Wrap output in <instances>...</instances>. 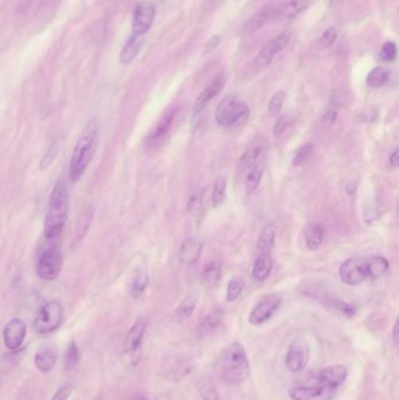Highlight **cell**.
<instances>
[{"mask_svg": "<svg viewBox=\"0 0 399 400\" xmlns=\"http://www.w3.org/2000/svg\"><path fill=\"white\" fill-rule=\"evenodd\" d=\"M389 261L383 256H357L345 260L338 268L342 281L358 286L368 280H376L389 271Z\"/></svg>", "mask_w": 399, "mask_h": 400, "instance_id": "1", "label": "cell"}, {"mask_svg": "<svg viewBox=\"0 0 399 400\" xmlns=\"http://www.w3.org/2000/svg\"><path fill=\"white\" fill-rule=\"evenodd\" d=\"M99 121L92 119L87 122L80 133L69 164V177L73 183H78L82 178L93 159L99 138Z\"/></svg>", "mask_w": 399, "mask_h": 400, "instance_id": "2", "label": "cell"}, {"mask_svg": "<svg viewBox=\"0 0 399 400\" xmlns=\"http://www.w3.org/2000/svg\"><path fill=\"white\" fill-rule=\"evenodd\" d=\"M68 190L64 182H58L52 191L43 226L47 240H55L61 235L68 216Z\"/></svg>", "mask_w": 399, "mask_h": 400, "instance_id": "3", "label": "cell"}, {"mask_svg": "<svg viewBox=\"0 0 399 400\" xmlns=\"http://www.w3.org/2000/svg\"><path fill=\"white\" fill-rule=\"evenodd\" d=\"M220 371L224 380L232 385H239L249 377V362L241 343H231L224 349L220 358Z\"/></svg>", "mask_w": 399, "mask_h": 400, "instance_id": "4", "label": "cell"}, {"mask_svg": "<svg viewBox=\"0 0 399 400\" xmlns=\"http://www.w3.org/2000/svg\"><path fill=\"white\" fill-rule=\"evenodd\" d=\"M216 121L219 126L225 128H235L241 126L249 117V108L245 102L237 98H223L216 109Z\"/></svg>", "mask_w": 399, "mask_h": 400, "instance_id": "5", "label": "cell"}, {"mask_svg": "<svg viewBox=\"0 0 399 400\" xmlns=\"http://www.w3.org/2000/svg\"><path fill=\"white\" fill-rule=\"evenodd\" d=\"M64 320V308L59 301H50L40 308L36 314L33 328L39 335H48L57 332Z\"/></svg>", "mask_w": 399, "mask_h": 400, "instance_id": "6", "label": "cell"}, {"mask_svg": "<svg viewBox=\"0 0 399 400\" xmlns=\"http://www.w3.org/2000/svg\"><path fill=\"white\" fill-rule=\"evenodd\" d=\"M338 387L329 385L320 378L315 377L312 385L294 386L289 390L291 400H333Z\"/></svg>", "mask_w": 399, "mask_h": 400, "instance_id": "7", "label": "cell"}, {"mask_svg": "<svg viewBox=\"0 0 399 400\" xmlns=\"http://www.w3.org/2000/svg\"><path fill=\"white\" fill-rule=\"evenodd\" d=\"M62 263L64 258L61 249H59L58 246H52L40 255L36 263V274L43 280L53 281L60 274Z\"/></svg>", "mask_w": 399, "mask_h": 400, "instance_id": "8", "label": "cell"}, {"mask_svg": "<svg viewBox=\"0 0 399 400\" xmlns=\"http://www.w3.org/2000/svg\"><path fill=\"white\" fill-rule=\"evenodd\" d=\"M310 358V349L303 339H294L288 348L286 355V366L291 372L303 371Z\"/></svg>", "mask_w": 399, "mask_h": 400, "instance_id": "9", "label": "cell"}, {"mask_svg": "<svg viewBox=\"0 0 399 400\" xmlns=\"http://www.w3.org/2000/svg\"><path fill=\"white\" fill-rule=\"evenodd\" d=\"M281 302H282V297L277 294H272V295L263 297L253 308L251 314L248 316V321L252 325H261L266 323L280 306Z\"/></svg>", "mask_w": 399, "mask_h": 400, "instance_id": "10", "label": "cell"}, {"mask_svg": "<svg viewBox=\"0 0 399 400\" xmlns=\"http://www.w3.org/2000/svg\"><path fill=\"white\" fill-rule=\"evenodd\" d=\"M291 36L288 33L282 32L279 36H275L267 43L266 46L260 51L259 54L254 60V66L258 69L266 68L272 64L274 58L279 53L284 51L286 46L289 43Z\"/></svg>", "mask_w": 399, "mask_h": 400, "instance_id": "11", "label": "cell"}, {"mask_svg": "<svg viewBox=\"0 0 399 400\" xmlns=\"http://www.w3.org/2000/svg\"><path fill=\"white\" fill-rule=\"evenodd\" d=\"M27 335V325L22 318H12L3 330V341L6 349L17 351L22 348Z\"/></svg>", "mask_w": 399, "mask_h": 400, "instance_id": "12", "label": "cell"}, {"mask_svg": "<svg viewBox=\"0 0 399 400\" xmlns=\"http://www.w3.org/2000/svg\"><path fill=\"white\" fill-rule=\"evenodd\" d=\"M155 15L156 8L152 1H140L133 11V34L143 36L152 27Z\"/></svg>", "mask_w": 399, "mask_h": 400, "instance_id": "13", "label": "cell"}, {"mask_svg": "<svg viewBox=\"0 0 399 400\" xmlns=\"http://www.w3.org/2000/svg\"><path fill=\"white\" fill-rule=\"evenodd\" d=\"M203 242L199 239L189 238L180 246L178 258L183 265H194L202 255Z\"/></svg>", "mask_w": 399, "mask_h": 400, "instance_id": "14", "label": "cell"}, {"mask_svg": "<svg viewBox=\"0 0 399 400\" xmlns=\"http://www.w3.org/2000/svg\"><path fill=\"white\" fill-rule=\"evenodd\" d=\"M58 361V353L51 346H41L34 355V365L43 373H48L55 369Z\"/></svg>", "mask_w": 399, "mask_h": 400, "instance_id": "15", "label": "cell"}, {"mask_svg": "<svg viewBox=\"0 0 399 400\" xmlns=\"http://www.w3.org/2000/svg\"><path fill=\"white\" fill-rule=\"evenodd\" d=\"M147 332V323L143 320L133 323L126 334V342H124V353H135L137 350H140L142 342H143L144 335Z\"/></svg>", "mask_w": 399, "mask_h": 400, "instance_id": "16", "label": "cell"}, {"mask_svg": "<svg viewBox=\"0 0 399 400\" xmlns=\"http://www.w3.org/2000/svg\"><path fill=\"white\" fill-rule=\"evenodd\" d=\"M224 84H225V80L222 76L213 80L212 82L210 83L209 86L206 87L205 89L198 95L197 100L194 102V112H201L204 110L206 105H209L210 101L219 94L223 89Z\"/></svg>", "mask_w": 399, "mask_h": 400, "instance_id": "17", "label": "cell"}, {"mask_svg": "<svg viewBox=\"0 0 399 400\" xmlns=\"http://www.w3.org/2000/svg\"><path fill=\"white\" fill-rule=\"evenodd\" d=\"M317 377L338 389L348 378V369L345 368L344 365H331L321 370Z\"/></svg>", "mask_w": 399, "mask_h": 400, "instance_id": "18", "label": "cell"}, {"mask_svg": "<svg viewBox=\"0 0 399 400\" xmlns=\"http://www.w3.org/2000/svg\"><path fill=\"white\" fill-rule=\"evenodd\" d=\"M274 12H275V8H272V6H265V8H261L245 24L244 27H242V33L244 34H253V33L258 32L259 29H263V26L266 25L267 22H270V18L274 15Z\"/></svg>", "mask_w": 399, "mask_h": 400, "instance_id": "19", "label": "cell"}, {"mask_svg": "<svg viewBox=\"0 0 399 400\" xmlns=\"http://www.w3.org/2000/svg\"><path fill=\"white\" fill-rule=\"evenodd\" d=\"M177 115V108L168 109V112L162 116V119H159V123L156 124L155 128L152 129V133L149 135V142L150 143H156L159 140H162L166 136L170 128L173 126V119Z\"/></svg>", "mask_w": 399, "mask_h": 400, "instance_id": "20", "label": "cell"}, {"mask_svg": "<svg viewBox=\"0 0 399 400\" xmlns=\"http://www.w3.org/2000/svg\"><path fill=\"white\" fill-rule=\"evenodd\" d=\"M143 43V36L133 34L123 46L122 51L119 53V62L121 65H129L133 59L136 58L140 47Z\"/></svg>", "mask_w": 399, "mask_h": 400, "instance_id": "21", "label": "cell"}, {"mask_svg": "<svg viewBox=\"0 0 399 400\" xmlns=\"http://www.w3.org/2000/svg\"><path fill=\"white\" fill-rule=\"evenodd\" d=\"M273 269V260L270 254H259L254 261L252 276L256 282H263Z\"/></svg>", "mask_w": 399, "mask_h": 400, "instance_id": "22", "label": "cell"}, {"mask_svg": "<svg viewBox=\"0 0 399 400\" xmlns=\"http://www.w3.org/2000/svg\"><path fill=\"white\" fill-rule=\"evenodd\" d=\"M310 0H289L281 5L277 10V15L284 19L295 18L310 6Z\"/></svg>", "mask_w": 399, "mask_h": 400, "instance_id": "23", "label": "cell"}, {"mask_svg": "<svg viewBox=\"0 0 399 400\" xmlns=\"http://www.w3.org/2000/svg\"><path fill=\"white\" fill-rule=\"evenodd\" d=\"M147 285H149V274H147V269L144 267L137 268L131 285H130L131 295L135 299H140V296L143 295L147 290Z\"/></svg>", "mask_w": 399, "mask_h": 400, "instance_id": "24", "label": "cell"}, {"mask_svg": "<svg viewBox=\"0 0 399 400\" xmlns=\"http://www.w3.org/2000/svg\"><path fill=\"white\" fill-rule=\"evenodd\" d=\"M223 318L224 314L222 310H213L209 315H206L205 318L198 325V336L202 337L216 330L223 321Z\"/></svg>", "mask_w": 399, "mask_h": 400, "instance_id": "25", "label": "cell"}, {"mask_svg": "<svg viewBox=\"0 0 399 400\" xmlns=\"http://www.w3.org/2000/svg\"><path fill=\"white\" fill-rule=\"evenodd\" d=\"M274 242H275V228H274V225H267L260 233L258 245H256L258 253L259 254H270V251L273 249Z\"/></svg>", "mask_w": 399, "mask_h": 400, "instance_id": "26", "label": "cell"}, {"mask_svg": "<svg viewBox=\"0 0 399 400\" xmlns=\"http://www.w3.org/2000/svg\"><path fill=\"white\" fill-rule=\"evenodd\" d=\"M324 239V228L321 224H312L307 228L306 245L310 251L320 249Z\"/></svg>", "mask_w": 399, "mask_h": 400, "instance_id": "27", "label": "cell"}, {"mask_svg": "<svg viewBox=\"0 0 399 400\" xmlns=\"http://www.w3.org/2000/svg\"><path fill=\"white\" fill-rule=\"evenodd\" d=\"M389 77H390V71L386 67H375L367 76L368 87H370L372 89H377L384 86L385 83L388 82Z\"/></svg>", "mask_w": 399, "mask_h": 400, "instance_id": "28", "label": "cell"}, {"mask_svg": "<svg viewBox=\"0 0 399 400\" xmlns=\"http://www.w3.org/2000/svg\"><path fill=\"white\" fill-rule=\"evenodd\" d=\"M198 296L196 294H190L180 302L176 310V316L178 321H185L194 314V309L197 306Z\"/></svg>", "mask_w": 399, "mask_h": 400, "instance_id": "29", "label": "cell"}, {"mask_svg": "<svg viewBox=\"0 0 399 400\" xmlns=\"http://www.w3.org/2000/svg\"><path fill=\"white\" fill-rule=\"evenodd\" d=\"M197 386L203 400H220L217 386L211 379L208 377L201 378L198 380Z\"/></svg>", "mask_w": 399, "mask_h": 400, "instance_id": "30", "label": "cell"}, {"mask_svg": "<svg viewBox=\"0 0 399 400\" xmlns=\"http://www.w3.org/2000/svg\"><path fill=\"white\" fill-rule=\"evenodd\" d=\"M263 171H265V166L261 162L256 163V165L251 168L246 178V188L248 192H253L258 188L260 182L263 179Z\"/></svg>", "mask_w": 399, "mask_h": 400, "instance_id": "31", "label": "cell"}, {"mask_svg": "<svg viewBox=\"0 0 399 400\" xmlns=\"http://www.w3.org/2000/svg\"><path fill=\"white\" fill-rule=\"evenodd\" d=\"M203 281L206 286H215L218 283L222 276V267L217 261L208 263L202 273Z\"/></svg>", "mask_w": 399, "mask_h": 400, "instance_id": "32", "label": "cell"}, {"mask_svg": "<svg viewBox=\"0 0 399 400\" xmlns=\"http://www.w3.org/2000/svg\"><path fill=\"white\" fill-rule=\"evenodd\" d=\"M80 361L79 346L74 341L69 343L68 348L66 350L65 361H64V369L65 371L69 372L76 368V365Z\"/></svg>", "mask_w": 399, "mask_h": 400, "instance_id": "33", "label": "cell"}, {"mask_svg": "<svg viewBox=\"0 0 399 400\" xmlns=\"http://www.w3.org/2000/svg\"><path fill=\"white\" fill-rule=\"evenodd\" d=\"M261 152H263V145H260V143H252L244 152V155L241 157V163L246 168L251 169L252 166L256 165V163H258V159H259Z\"/></svg>", "mask_w": 399, "mask_h": 400, "instance_id": "34", "label": "cell"}, {"mask_svg": "<svg viewBox=\"0 0 399 400\" xmlns=\"http://www.w3.org/2000/svg\"><path fill=\"white\" fill-rule=\"evenodd\" d=\"M226 178L225 177H219L216 181L215 188L212 191V205L215 207H219L223 205L226 198Z\"/></svg>", "mask_w": 399, "mask_h": 400, "instance_id": "35", "label": "cell"}, {"mask_svg": "<svg viewBox=\"0 0 399 400\" xmlns=\"http://www.w3.org/2000/svg\"><path fill=\"white\" fill-rule=\"evenodd\" d=\"M61 0H40L38 15L41 18H51L55 15Z\"/></svg>", "mask_w": 399, "mask_h": 400, "instance_id": "36", "label": "cell"}, {"mask_svg": "<svg viewBox=\"0 0 399 400\" xmlns=\"http://www.w3.org/2000/svg\"><path fill=\"white\" fill-rule=\"evenodd\" d=\"M314 147L312 143H306V145H301L300 148L295 151L294 158H293V165L300 166L305 164V163L310 158V156L313 154Z\"/></svg>", "mask_w": 399, "mask_h": 400, "instance_id": "37", "label": "cell"}, {"mask_svg": "<svg viewBox=\"0 0 399 400\" xmlns=\"http://www.w3.org/2000/svg\"><path fill=\"white\" fill-rule=\"evenodd\" d=\"M284 98H286V94H284V91H277V93L272 96L270 105H268V112H270V116H273V117L280 116L281 109H282V105H284Z\"/></svg>", "mask_w": 399, "mask_h": 400, "instance_id": "38", "label": "cell"}, {"mask_svg": "<svg viewBox=\"0 0 399 400\" xmlns=\"http://www.w3.org/2000/svg\"><path fill=\"white\" fill-rule=\"evenodd\" d=\"M336 39H338V29L331 26L321 34L319 45L321 48H329L334 45Z\"/></svg>", "mask_w": 399, "mask_h": 400, "instance_id": "39", "label": "cell"}, {"mask_svg": "<svg viewBox=\"0 0 399 400\" xmlns=\"http://www.w3.org/2000/svg\"><path fill=\"white\" fill-rule=\"evenodd\" d=\"M397 55V47L393 41H386V43L382 46L381 52H379V59L383 62H391L396 59Z\"/></svg>", "mask_w": 399, "mask_h": 400, "instance_id": "40", "label": "cell"}, {"mask_svg": "<svg viewBox=\"0 0 399 400\" xmlns=\"http://www.w3.org/2000/svg\"><path fill=\"white\" fill-rule=\"evenodd\" d=\"M244 285L239 280H232L228 282L226 290V299L228 302H234L241 295Z\"/></svg>", "mask_w": 399, "mask_h": 400, "instance_id": "41", "label": "cell"}, {"mask_svg": "<svg viewBox=\"0 0 399 400\" xmlns=\"http://www.w3.org/2000/svg\"><path fill=\"white\" fill-rule=\"evenodd\" d=\"M73 391V386L71 384H66L55 393L52 400H68L69 396Z\"/></svg>", "mask_w": 399, "mask_h": 400, "instance_id": "42", "label": "cell"}, {"mask_svg": "<svg viewBox=\"0 0 399 400\" xmlns=\"http://www.w3.org/2000/svg\"><path fill=\"white\" fill-rule=\"evenodd\" d=\"M286 129H287V119H286L284 116H279V119H277L275 126H274V133L280 135V133H284Z\"/></svg>", "mask_w": 399, "mask_h": 400, "instance_id": "43", "label": "cell"}, {"mask_svg": "<svg viewBox=\"0 0 399 400\" xmlns=\"http://www.w3.org/2000/svg\"><path fill=\"white\" fill-rule=\"evenodd\" d=\"M336 119H338V112H335V110H328L324 114V117H322V123L326 126H331L334 124Z\"/></svg>", "mask_w": 399, "mask_h": 400, "instance_id": "44", "label": "cell"}, {"mask_svg": "<svg viewBox=\"0 0 399 400\" xmlns=\"http://www.w3.org/2000/svg\"><path fill=\"white\" fill-rule=\"evenodd\" d=\"M338 308L348 318H353L354 315L356 314V308L351 306V304H349V303H340Z\"/></svg>", "mask_w": 399, "mask_h": 400, "instance_id": "45", "label": "cell"}, {"mask_svg": "<svg viewBox=\"0 0 399 400\" xmlns=\"http://www.w3.org/2000/svg\"><path fill=\"white\" fill-rule=\"evenodd\" d=\"M219 36H213L212 38H210L209 41L205 43V53H210V52H212L213 50L217 48V46L219 45Z\"/></svg>", "mask_w": 399, "mask_h": 400, "instance_id": "46", "label": "cell"}, {"mask_svg": "<svg viewBox=\"0 0 399 400\" xmlns=\"http://www.w3.org/2000/svg\"><path fill=\"white\" fill-rule=\"evenodd\" d=\"M390 164H391L393 168H397L399 165V150L398 148H396L390 154Z\"/></svg>", "mask_w": 399, "mask_h": 400, "instance_id": "47", "label": "cell"}, {"mask_svg": "<svg viewBox=\"0 0 399 400\" xmlns=\"http://www.w3.org/2000/svg\"><path fill=\"white\" fill-rule=\"evenodd\" d=\"M392 336H393V339H395V342L397 343V341H398V321H396L395 325H393V330H392Z\"/></svg>", "mask_w": 399, "mask_h": 400, "instance_id": "48", "label": "cell"}, {"mask_svg": "<svg viewBox=\"0 0 399 400\" xmlns=\"http://www.w3.org/2000/svg\"><path fill=\"white\" fill-rule=\"evenodd\" d=\"M133 400H147V398H145L144 396H142V394H137V396L133 398Z\"/></svg>", "mask_w": 399, "mask_h": 400, "instance_id": "49", "label": "cell"}, {"mask_svg": "<svg viewBox=\"0 0 399 400\" xmlns=\"http://www.w3.org/2000/svg\"><path fill=\"white\" fill-rule=\"evenodd\" d=\"M93 400H103V397L99 396V397H96V398H95V399H93Z\"/></svg>", "mask_w": 399, "mask_h": 400, "instance_id": "50", "label": "cell"}]
</instances>
